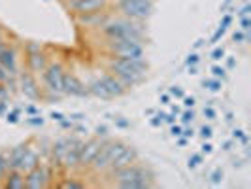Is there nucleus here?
<instances>
[{
  "label": "nucleus",
  "instance_id": "obj_53",
  "mask_svg": "<svg viewBox=\"0 0 251 189\" xmlns=\"http://www.w3.org/2000/svg\"><path fill=\"white\" fill-rule=\"evenodd\" d=\"M187 144V138H179V146H185Z\"/></svg>",
  "mask_w": 251,
  "mask_h": 189
},
{
  "label": "nucleus",
  "instance_id": "obj_42",
  "mask_svg": "<svg viewBox=\"0 0 251 189\" xmlns=\"http://www.w3.org/2000/svg\"><path fill=\"white\" fill-rule=\"evenodd\" d=\"M115 123H117L119 127H123V129L128 127V121H126V119H121V117H119V119H115Z\"/></svg>",
  "mask_w": 251,
  "mask_h": 189
},
{
  "label": "nucleus",
  "instance_id": "obj_50",
  "mask_svg": "<svg viewBox=\"0 0 251 189\" xmlns=\"http://www.w3.org/2000/svg\"><path fill=\"white\" fill-rule=\"evenodd\" d=\"M166 117V121L170 123V125H174V115H164Z\"/></svg>",
  "mask_w": 251,
  "mask_h": 189
},
{
  "label": "nucleus",
  "instance_id": "obj_34",
  "mask_svg": "<svg viewBox=\"0 0 251 189\" xmlns=\"http://www.w3.org/2000/svg\"><path fill=\"white\" fill-rule=\"evenodd\" d=\"M197 63H199V55H197V53L189 55V59H187V64H189V66H195Z\"/></svg>",
  "mask_w": 251,
  "mask_h": 189
},
{
  "label": "nucleus",
  "instance_id": "obj_17",
  "mask_svg": "<svg viewBox=\"0 0 251 189\" xmlns=\"http://www.w3.org/2000/svg\"><path fill=\"white\" fill-rule=\"evenodd\" d=\"M0 64H2L12 76H15V70H17V57H15V51L10 50V48H4V50L0 51Z\"/></svg>",
  "mask_w": 251,
  "mask_h": 189
},
{
  "label": "nucleus",
  "instance_id": "obj_13",
  "mask_svg": "<svg viewBox=\"0 0 251 189\" xmlns=\"http://www.w3.org/2000/svg\"><path fill=\"white\" fill-rule=\"evenodd\" d=\"M102 83H104V87L108 89V93L112 95V99H115V97H121V95H125L128 89L119 81V78L117 76H113V74H102L100 78Z\"/></svg>",
  "mask_w": 251,
  "mask_h": 189
},
{
  "label": "nucleus",
  "instance_id": "obj_4",
  "mask_svg": "<svg viewBox=\"0 0 251 189\" xmlns=\"http://www.w3.org/2000/svg\"><path fill=\"white\" fill-rule=\"evenodd\" d=\"M110 51L115 57H121V59H144V44H142V40H132V38L112 40Z\"/></svg>",
  "mask_w": 251,
  "mask_h": 189
},
{
  "label": "nucleus",
  "instance_id": "obj_33",
  "mask_svg": "<svg viewBox=\"0 0 251 189\" xmlns=\"http://www.w3.org/2000/svg\"><path fill=\"white\" fill-rule=\"evenodd\" d=\"M204 115H206L208 119H215V110L212 106H206V108H204Z\"/></svg>",
  "mask_w": 251,
  "mask_h": 189
},
{
  "label": "nucleus",
  "instance_id": "obj_27",
  "mask_svg": "<svg viewBox=\"0 0 251 189\" xmlns=\"http://www.w3.org/2000/svg\"><path fill=\"white\" fill-rule=\"evenodd\" d=\"M201 161H202V155H199V153H197V155H193V157H189V168H195V166H199V164H201Z\"/></svg>",
  "mask_w": 251,
  "mask_h": 189
},
{
  "label": "nucleus",
  "instance_id": "obj_45",
  "mask_svg": "<svg viewBox=\"0 0 251 189\" xmlns=\"http://www.w3.org/2000/svg\"><path fill=\"white\" fill-rule=\"evenodd\" d=\"M232 136H234V138H242V136H244V131H242V129H236V131H234V133H232Z\"/></svg>",
  "mask_w": 251,
  "mask_h": 189
},
{
  "label": "nucleus",
  "instance_id": "obj_18",
  "mask_svg": "<svg viewBox=\"0 0 251 189\" xmlns=\"http://www.w3.org/2000/svg\"><path fill=\"white\" fill-rule=\"evenodd\" d=\"M106 21H108V15H104L100 12L79 13V23L85 27H102Z\"/></svg>",
  "mask_w": 251,
  "mask_h": 189
},
{
  "label": "nucleus",
  "instance_id": "obj_28",
  "mask_svg": "<svg viewBox=\"0 0 251 189\" xmlns=\"http://www.w3.org/2000/svg\"><path fill=\"white\" fill-rule=\"evenodd\" d=\"M212 135H214V133H212V127H208V125H204L201 129V136L204 140H210L212 138Z\"/></svg>",
  "mask_w": 251,
  "mask_h": 189
},
{
  "label": "nucleus",
  "instance_id": "obj_11",
  "mask_svg": "<svg viewBox=\"0 0 251 189\" xmlns=\"http://www.w3.org/2000/svg\"><path fill=\"white\" fill-rule=\"evenodd\" d=\"M81 146H83V140L72 136V140H70V148H68V151H66V155H64V159H63L64 168L74 170V168L79 166V151H81Z\"/></svg>",
  "mask_w": 251,
  "mask_h": 189
},
{
  "label": "nucleus",
  "instance_id": "obj_36",
  "mask_svg": "<svg viewBox=\"0 0 251 189\" xmlns=\"http://www.w3.org/2000/svg\"><path fill=\"white\" fill-rule=\"evenodd\" d=\"M250 10H251V6L246 4V6L242 8V12H240V19H242V17H250Z\"/></svg>",
  "mask_w": 251,
  "mask_h": 189
},
{
  "label": "nucleus",
  "instance_id": "obj_47",
  "mask_svg": "<svg viewBox=\"0 0 251 189\" xmlns=\"http://www.w3.org/2000/svg\"><path fill=\"white\" fill-rule=\"evenodd\" d=\"M70 117H72V119H75V121H81V119H83L85 115H83V113H72Z\"/></svg>",
  "mask_w": 251,
  "mask_h": 189
},
{
  "label": "nucleus",
  "instance_id": "obj_14",
  "mask_svg": "<svg viewBox=\"0 0 251 189\" xmlns=\"http://www.w3.org/2000/svg\"><path fill=\"white\" fill-rule=\"evenodd\" d=\"M38 164H40V155H38L36 151L32 150L30 146L26 148L25 155H23V159H21V163H19V172H23V174H28L30 170H34Z\"/></svg>",
  "mask_w": 251,
  "mask_h": 189
},
{
  "label": "nucleus",
  "instance_id": "obj_7",
  "mask_svg": "<svg viewBox=\"0 0 251 189\" xmlns=\"http://www.w3.org/2000/svg\"><path fill=\"white\" fill-rule=\"evenodd\" d=\"M51 172L46 164H38L34 170L25 174V188L26 189H44L50 186Z\"/></svg>",
  "mask_w": 251,
  "mask_h": 189
},
{
  "label": "nucleus",
  "instance_id": "obj_46",
  "mask_svg": "<svg viewBox=\"0 0 251 189\" xmlns=\"http://www.w3.org/2000/svg\"><path fill=\"white\" fill-rule=\"evenodd\" d=\"M172 135H174V136H179V135H181V127L172 125Z\"/></svg>",
  "mask_w": 251,
  "mask_h": 189
},
{
  "label": "nucleus",
  "instance_id": "obj_30",
  "mask_svg": "<svg viewBox=\"0 0 251 189\" xmlns=\"http://www.w3.org/2000/svg\"><path fill=\"white\" fill-rule=\"evenodd\" d=\"M10 78H12V74H10V72L0 64V81H8Z\"/></svg>",
  "mask_w": 251,
  "mask_h": 189
},
{
  "label": "nucleus",
  "instance_id": "obj_26",
  "mask_svg": "<svg viewBox=\"0 0 251 189\" xmlns=\"http://www.w3.org/2000/svg\"><path fill=\"white\" fill-rule=\"evenodd\" d=\"M212 72H214V78H217V80H225V68L223 66H214L212 68Z\"/></svg>",
  "mask_w": 251,
  "mask_h": 189
},
{
  "label": "nucleus",
  "instance_id": "obj_5",
  "mask_svg": "<svg viewBox=\"0 0 251 189\" xmlns=\"http://www.w3.org/2000/svg\"><path fill=\"white\" fill-rule=\"evenodd\" d=\"M119 10L123 12L126 19L132 21H146L153 15V2H144V0H126L119 4Z\"/></svg>",
  "mask_w": 251,
  "mask_h": 189
},
{
  "label": "nucleus",
  "instance_id": "obj_3",
  "mask_svg": "<svg viewBox=\"0 0 251 189\" xmlns=\"http://www.w3.org/2000/svg\"><path fill=\"white\" fill-rule=\"evenodd\" d=\"M110 70L115 76H132V78H146V70H148V63L144 59H121L115 57L110 61Z\"/></svg>",
  "mask_w": 251,
  "mask_h": 189
},
{
  "label": "nucleus",
  "instance_id": "obj_41",
  "mask_svg": "<svg viewBox=\"0 0 251 189\" xmlns=\"http://www.w3.org/2000/svg\"><path fill=\"white\" fill-rule=\"evenodd\" d=\"M51 117H53L55 121H63V119H64V115H63V113H59V112H53V113H51Z\"/></svg>",
  "mask_w": 251,
  "mask_h": 189
},
{
  "label": "nucleus",
  "instance_id": "obj_19",
  "mask_svg": "<svg viewBox=\"0 0 251 189\" xmlns=\"http://www.w3.org/2000/svg\"><path fill=\"white\" fill-rule=\"evenodd\" d=\"M19 81H21V91L25 93V97L28 99H36L38 97V89H36V81L30 74H21L19 76Z\"/></svg>",
  "mask_w": 251,
  "mask_h": 189
},
{
  "label": "nucleus",
  "instance_id": "obj_8",
  "mask_svg": "<svg viewBox=\"0 0 251 189\" xmlns=\"http://www.w3.org/2000/svg\"><path fill=\"white\" fill-rule=\"evenodd\" d=\"M108 138H91L87 140V142H83V146H81V151H79V166L81 168H87L89 164H91V161L95 159V155L99 153V150H100V146L106 142Z\"/></svg>",
  "mask_w": 251,
  "mask_h": 189
},
{
  "label": "nucleus",
  "instance_id": "obj_2",
  "mask_svg": "<svg viewBox=\"0 0 251 189\" xmlns=\"http://www.w3.org/2000/svg\"><path fill=\"white\" fill-rule=\"evenodd\" d=\"M123 148H125V144H123V142H115V140L108 138L100 146V150H99V153L95 155V159L91 161L89 166H91L97 174L106 172V170L110 168V164L113 163V159L123 151Z\"/></svg>",
  "mask_w": 251,
  "mask_h": 189
},
{
  "label": "nucleus",
  "instance_id": "obj_37",
  "mask_svg": "<svg viewBox=\"0 0 251 189\" xmlns=\"http://www.w3.org/2000/svg\"><path fill=\"white\" fill-rule=\"evenodd\" d=\"M26 123H28V125H44V119H42V117H34V119H28V121H26Z\"/></svg>",
  "mask_w": 251,
  "mask_h": 189
},
{
  "label": "nucleus",
  "instance_id": "obj_44",
  "mask_svg": "<svg viewBox=\"0 0 251 189\" xmlns=\"http://www.w3.org/2000/svg\"><path fill=\"white\" fill-rule=\"evenodd\" d=\"M181 135H183V138H191V136H193V129H185V131H181Z\"/></svg>",
  "mask_w": 251,
  "mask_h": 189
},
{
  "label": "nucleus",
  "instance_id": "obj_6",
  "mask_svg": "<svg viewBox=\"0 0 251 189\" xmlns=\"http://www.w3.org/2000/svg\"><path fill=\"white\" fill-rule=\"evenodd\" d=\"M63 66L61 63H51L46 66L44 70V81H46V89L53 91V93H63Z\"/></svg>",
  "mask_w": 251,
  "mask_h": 189
},
{
  "label": "nucleus",
  "instance_id": "obj_10",
  "mask_svg": "<svg viewBox=\"0 0 251 189\" xmlns=\"http://www.w3.org/2000/svg\"><path fill=\"white\" fill-rule=\"evenodd\" d=\"M136 161H138V151L134 150L132 146H125L123 151L113 159V163L110 164V168H108L106 172L112 174L115 170H119V168H123V166H126V164H130V163H136Z\"/></svg>",
  "mask_w": 251,
  "mask_h": 189
},
{
  "label": "nucleus",
  "instance_id": "obj_1",
  "mask_svg": "<svg viewBox=\"0 0 251 189\" xmlns=\"http://www.w3.org/2000/svg\"><path fill=\"white\" fill-rule=\"evenodd\" d=\"M102 34L108 40H123V38H132V40H142L146 34V28L140 21L132 19H117V21H106L102 25Z\"/></svg>",
  "mask_w": 251,
  "mask_h": 189
},
{
  "label": "nucleus",
  "instance_id": "obj_38",
  "mask_svg": "<svg viewBox=\"0 0 251 189\" xmlns=\"http://www.w3.org/2000/svg\"><path fill=\"white\" fill-rule=\"evenodd\" d=\"M183 104H185V108H193V106H195V99H193V97H187V99L183 101Z\"/></svg>",
  "mask_w": 251,
  "mask_h": 189
},
{
  "label": "nucleus",
  "instance_id": "obj_54",
  "mask_svg": "<svg viewBox=\"0 0 251 189\" xmlns=\"http://www.w3.org/2000/svg\"><path fill=\"white\" fill-rule=\"evenodd\" d=\"M106 2H108V0H106Z\"/></svg>",
  "mask_w": 251,
  "mask_h": 189
},
{
  "label": "nucleus",
  "instance_id": "obj_25",
  "mask_svg": "<svg viewBox=\"0 0 251 189\" xmlns=\"http://www.w3.org/2000/svg\"><path fill=\"white\" fill-rule=\"evenodd\" d=\"M210 178H212V184H214V186H219L221 180H223V168H215Z\"/></svg>",
  "mask_w": 251,
  "mask_h": 189
},
{
  "label": "nucleus",
  "instance_id": "obj_40",
  "mask_svg": "<svg viewBox=\"0 0 251 189\" xmlns=\"http://www.w3.org/2000/svg\"><path fill=\"white\" fill-rule=\"evenodd\" d=\"M6 117H8V121H10V123H17V112L8 113V115H6Z\"/></svg>",
  "mask_w": 251,
  "mask_h": 189
},
{
  "label": "nucleus",
  "instance_id": "obj_20",
  "mask_svg": "<svg viewBox=\"0 0 251 189\" xmlns=\"http://www.w3.org/2000/svg\"><path fill=\"white\" fill-rule=\"evenodd\" d=\"M46 66H48V61H46V55H44L42 51L38 50V51L28 53V68H30L32 72H44Z\"/></svg>",
  "mask_w": 251,
  "mask_h": 189
},
{
  "label": "nucleus",
  "instance_id": "obj_51",
  "mask_svg": "<svg viewBox=\"0 0 251 189\" xmlns=\"http://www.w3.org/2000/svg\"><path fill=\"white\" fill-rule=\"evenodd\" d=\"M26 112H28V113H36V108H34V106H28V108H26Z\"/></svg>",
  "mask_w": 251,
  "mask_h": 189
},
{
  "label": "nucleus",
  "instance_id": "obj_49",
  "mask_svg": "<svg viewBox=\"0 0 251 189\" xmlns=\"http://www.w3.org/2000/svg\"><path fill=\"white\" fill-rule=\"evenodd\" d=\"M226 66H228V68H234V66H236V61H234V59L230 57V59L226 61Z\"/></svg>",
  "mask_w": 251,
  "mask_h": 189
},
{
  "label": "nucleus",
  "instance_id": "obj_32",
  "mask_svg": "<svg viewBox=\"0 0 251 189\" xmlns=\"http://www.w3.org/2000/svg\"><path fill=\"white\" fill-rule=\"evenodd\" d=\"M193 119H195V112L191 110V112H185V113H183V119H181V121H183V125H189V123H191Z\"/></svg>",
  "mask_w": 251,
  "mask_h": 189
},
{
  "label": "nucleus",
  "instance_id": "obj_22",
  "mask_svg": "<svg viewBox=\"0 0 251 189\" xmlns=\"http://www.w3.org/2000/svg\"><path fill=\"white\" fill-rule=\"evenodd\" d=\"M89 95H93V97H97V99H102V101H110L112 99V95L108 93V89L104 87V83H102L100 80H95L91 85H89Z\"/></svg>",
  "mask_w": 251,
  "mask_h": 189
},
{
  "label": "nucleus",
  "instance_id": "obj_39",
  "mask_svg": "<svg viewBox=\"0 0 251 189\" xmlns=\"http://www.w3.org/2000/svg\"><path fill=\"white\" fill-rule=\"evenodd\" d=\"M212 150H214V148H212V144H208V142L202 146V153H206V155H208V153H212Z\"/></svg>",
  "mask_w": 251,
  "mask_h": 189
},
{
  "label": "nucleus",
  "instance_id": "obj_16",
  "mask_svg": "<svg viewBox=\"0 0 251 189\" xmlns=\"http://www.w3.org/2000/svg\"><path fill=\"white\" fill-rule=\"evenodd\" d=\"M70 140H72V136H64V138H59L51 146V157L57 164H63L64 155L70 148Z\"/></svg>",
  "mask_w": 251,
  "mask_h": 189
},
{
  "label": "nucleus",
  "instance_id": "obj_21",
  "mask_svg": "<svg viewBox=\"0 0 251 189\" xmlns=\"http://www.w3.org/2000/svg\"><path fill=\"white\" fill-rule=\"evenodd\" d=\"M4 188L8 189H25V174L19 170H10V174L6 178Z\"/></svg>",
  "mask_w": 251,
  "mask_h": 189
},
{
  "label": "nucleus",
  "instance_id": "obj_29",
  "mask_svg": "<svg viewBox=\"0 0 251 189\" xmlns=\"http://www.w3.org/2000/svg\"><path fill=\"white\" fill-rule=\"evenodd\" d=\"M97 136L99 138H108V129L104 125H99L97 127Z\"/></svg>",
  "mask_w": 251,
  "mask_h": 189
},
{
  "label": "nucleus",
  "instance_id": "obj_24",
  "mask_svg": "<svg viewBox=\"0 0 251 189\" xmlns=\"http://www.w3.org/2000/svg\"><path fill=\"white\" fill-rule=\"evenodd\" d=\"M204 87H208L210 91H221V81L214 78V80H206L204 81Z\"/></svg>",
  "mask_w": 251,
  "mask_h": 189
},
{
  "label": "nucleus",
  "instance_id": "obj_35",
  "mask_svg": "<svg viewBox=\"0 0 251 189\" xmlns=\"http://www.w3.org/2000/svg\"><path fill=\"white\" fill-rule=\"evenodd\" d=\"M170 95H174V97H177V99H181L183 97V91L179 87H170Z\"/></svg>",
  "mask_w": 251,
  "mask_h": 189
},
{
  "label": "nucleus",
  "instance_id": "obj_43",
  "mask_svg": "<svg viewBox=\"0 0 251 189\" xmlns=\"http://www.w3.org/2000/svg\"><path fill=\"white\" fill-rule=\"evenodd\" d=\"M230 21H232V17H230V15H225V17H223V23H221V27H228L230 25Z\"/></svg>",
  "mask_w": 251,
  "mask_h": 189
},
{
  "label": "nucleus",
  "instance_id": "obj_23",
  "mask_svg": "<svg viewBox=\"0 0 251 189\" xmlns=\"http://www.w3.org/2000/svg\"><path fill=\"white\" fill-rule=\"evenodd\" d=\"M61 188L63 189H81L85 188V184H81V182H75V180H66L61 184Z\"/></svg>",
  "mask_w": 251,
  "mask_h": 189
},
{
  "label": "nucleus",
  "instance_id": "obj_48",
  "mask_svg": "<svg viewBox=\"0 0 251 189\" xmlns=\"http://www.w3.org/2000/svg\"><path fill=\"white\" fill-rule=\"evenodd\" d=\"M223 150H225V151H230V150H232V142H230V140L223 144Z\"/></svg>",
  "mask_w": 251,
  "mask_h": 189
},
{
  "label": "nucleus",
  "instance_id": "obj_9",
  "mask_svg": "<svg viewBox=\"0 0 251 189\" xmlns=\"http://www.w3.org/2000/svg\"><path fill=\"white\" fill-rule=\"evenodd\" d=\"M63 95H66V97H87L89 91L74 74L64 72L63 74Z\"/></svg>",
  "mask_w": 251,
  "mask_h": 189
},
{
  "label": "nucleus",
  "instance_id": "obj_12",
  "mask_svg": "<svg viewBox=\"0 0 251 189\" xmlns=\"http://www.w3.org/2000/svg\"><path fill=\"white\" fill-rule=\"evenodd\" d=\"M68 6L77 13H93L104 10L106 8V0H70Z\"/></svg>",
  "mask_w": 251,
  "mask_h": 189
},
{
  "label": "nucleus",
  "instance_id": "obj_31",
  "mask_svg": "<svg viewBox=\"0 0 251 189\" xmlns=\"http://www.w3.org/2000/svg\"><path fill=\"white\" fill-rule=\"evenodd\" d=\"M223 55H225V50H223V48H217V50H214V53H212V59H214V61H219V59H223Z\"/></svg>",
  "mask_w": 251,
  "mask_h": 189
},
{
  "label": "nucleus",
  "instance_id": "obj_52",
  "mask_svg": "<svg viewBox=\"0 0 251 189\" xmlns=\"http://www.w3.org/2000/svg\"><path fill=\"white\" fill-rule=\"evenodd\" d=\"M161 102H163V104H168V95H163V97H161Z\"/></svg>",
  "mask_w": 251,
  "mask_h": 189
},
{
  "label": "nucleus",
  "instance_id": "obj_15",
  "mask_svg": "<svg viewBox=\"0 0 251 189\" xmlns=\"http://www.w3.org/2000/svg\"><path fill=\"white\" fill-rule=\"evenodd\" d=\"M26 148H28V144H19V146H15L6 155V166H8V170H19V163H21V159L25 155Z\"/></svg>",
  "mask_w": 251,
  "mask_h": 189
}]
</instances>
